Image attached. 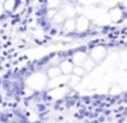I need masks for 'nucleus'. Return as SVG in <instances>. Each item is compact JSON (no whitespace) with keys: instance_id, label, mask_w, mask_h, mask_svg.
<instances>
[{"instance_id":"obj_1","label":"nucleus","mask_w":127,"mask_h":123,"mask_svg":"<svg viewBox=\"0 0 127 123\" xmlns=\"http://www.w3.org/2000/svg\"><path fill=\"white\" fill-rule=\"evenodd\" d=\"M61 70H62V73H65V74H69L72 71V64L71 62H64L61 65Z\"/></svg>"},{"instance_id":"obj_2","label":"nucleus","mask_w":127,"mask_h":123,"mask_svg":"<svg viewBox=\"0 0 127 123\" xmlns=\"http://www.w3.org/2000/svg\"><path fill=\"white\" fill-rule=\"evenodd\" d=\"M61 73L62 71H60V69H57V67H55V69H51L50 70V73H48V75H50V77H59L60 75H61Z\"/></svg>"},{"instance_id":"obj_3","label":"nucleus","mask_w":127,"mask_h":123,"mask_svg":"<svg viewBox=\"0 0 127 123\" xmlns=\"http://www.w3.org/2000/svg\"><path fill=\"white\" fill-rule=\"evenodd\" d=\"M75 73H76V75H79V76H80V75H83V74H84V70H83V69H80V67H78V69L75 70Z\"/></svg>"}]
</instances>
